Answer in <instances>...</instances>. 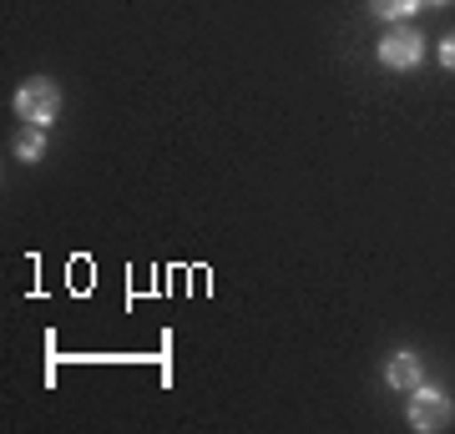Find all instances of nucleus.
<instances>
[{"mask_svg":"<svg viewBox=\"0 0 455 434\" xmlns=\"http://www.w3.org/2000/svg\"><path fill=\"white\" fill-rule=\"evenodd\" d=\"M440 66H451V71H455V36H445V41H440Z\"/></svg>","mask_w":455,"mask_h":434,"instance_id":"obj_7","label":"nucleus"},{"mask_svg":"<svg viewBox=\"0 0 455 434\" xmlns=\"http://www.w3.org/2000/svg\"><path fill=\"white\" fill-rule=\"evenodd\" d=\"M425 5H451V0H425Z\"/></svg>","mask_w":455,"mask_h":434,"instance_id":"obj_8","label":"nucleus"},{"mask_svg":"<svg viewBox=\"0 0 455 434\" xmlns=\"http://www.w3.org/2000/svg\"><path fill=\"white\" fill-rule=\"evenodd\" d=\"M41 152H46V127H31V131L16 142V157H20V162H36Z\"/></svg>","mask_w":455,"mask_h":434,"instance_id":"obj_6","label":"nucleus"},{"mask_svg":"<svg viewBox=\"0 0 455 434\" xmlns=\"http://www.w3.org/2000/svg\"><path fill=\"white\" fill-rule=\"evenodd\" d=\"M61 112V91L51 86V81H26L16 91V116L20 122H31V127H51Z\"/></svg>","mask_w":455,"mask_h":434,"instance_id":"obj_1","label":"nucleus"},{"mask_svg":"<svg viewBox=\"0 0 455 434\" xmlns=\"http://www.w3.org/2000/svg\"><path fill=\"white\" fill-rule=\"evenodd\" d=\"M385 374H390V384H395V389H405V394H410V389L420 384V359L405 349V354H395V359H390V369H385Z\"/></svg>","mask_w":455,"mask_h":434,"instance_id":"obj_4","label":"nucleus"},{"mask_svg":"<svg viewBox=\"0 0 455 434\" xmlns=\"http://www.w3.org/2000/svg\"><path fill=\"white\" fill-rule=\"evenodd\" d=\"M379 61L390 66V71H410V66L420 61V36L410 31V26L385 31V41H379Z\"/></svg>","mask_w":455,"mask_h":434,"instance_id":"obj_3","label":"nucleus"},{"mask_svg":"<svg viewBox=\"0 0 455 434\" xmlns=\"http://www.w3.org/2000/svg\"><path fill=\"white\" fill-rule=\"evenodd\" d=\"M370 5H374V16L405 20V16H415V5H425V0H370Z\"/></svg>","mask_w":455,"mask_h":434,"instance_id":"obj_5","label":"nucleus"},{"mask_svg":"<svg viewBox=\"0 0 455 434\" xmlns=\"http://www.w3.org/2000/svg\"><path fill=\"white\" fill-rule=\"evenodd\" d=\"M451 414H455V404L440 389H420V384L410 389V424L415 430H445Z\"/></svg>","mask_w":455,"mask_h":434,"instance_id":"obj_2","label":"nucleus"}]
</instances>
